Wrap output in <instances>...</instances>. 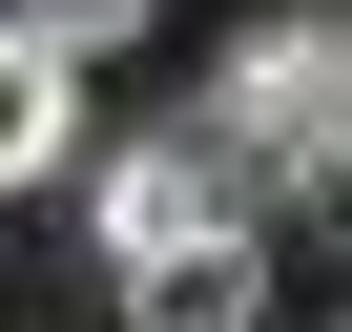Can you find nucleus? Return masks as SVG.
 Segmentation results:
<instances>
[{
    "instance_id": "nucleus-3",
    "label": "nucleus",
    "mask_w": 352,
    "mask_h": 332,
    "mask_svg": "<svg viewBox=\"0 0 352 332\" xmlns=\"http://www.w3.org/2000/svg\"><path fill=\"white\" fill-rule=\"evenodd\" d=\"M124 332H270V229L145 249V270H124Z\"/></svg>"
},
{
    "instance_id": "nucleus-1",
    "label": "nucleus",
    "mask_w": 352,
    "mask_h": 332,
    "mask_svg": "<svg viewBox=\"0 0 352 332\" xmlns=\"http://www.w3.org/2000/svg\"><path fill=\"white\" fill-rule=\"evenodd\" d=\"M208 145L249 166V187H311V166L352 145V21H331V0H270V21L228 42V83H208Z\"/></svg>"
},
{
    "instance_id": "nucleus-5",
    "label": "nucleus",
    "mask_w": 352,
    "mask_h": 332,
    "mask_svg": "<svg viewBox=\"0 0 352 332\" xmlns=\"http://www.w3.org/2000/svg\"><path fill=\"white\" fill-rule=\"evenodd\" d=\"M0 21H21L42 63H104V42H145V0H0Z\"/></svg>"
},
{
    "instance_id": "nucleus-2",
    "label": "nucleus",
    "mask_w": 352,
    "mask_h": 332,
    "mask_svg": "<svg viewBox=\"0 0 352 332\" xmlns=\"http://www.w3.org/2000/svg\"><path fill=\"white\" fill-rule=\"evenodd\" d=\"M208 229H270V187H249L208 125H166V145H124V166H104V270H145V249H208Z\"/></svg>"
},
{
    "instance_id": "nucleus-6",
    "label": "nucleus",
    "mask_w": 352,
    "mask_h": 332,
    "mask_svg": "<svg viewBox=\"0 0 352 332\" xmlns=\"http://www.w3.org/2000/svg\"><path fill=\"white\" fill-rule=\"evenodd\" d=\"M311 208H331V229H352V145H331V166H311Z\"/></svg>"
},
{
    "instance_id": "nucleus-4",
    "label": "nucleus",
    "mask_w": 352,
    "mask_h": 332,
    "mask_svg": "<svg viewBox=\"0 0 352 332\" xmlns=\"http://www.w3.org/2000/svg\"><path fill=\"white\" fill-rule=\"evenodd\" d=\"M63 125H83V63H42L0 21V187H63Z\"/></svg>"
}]
</instances>
